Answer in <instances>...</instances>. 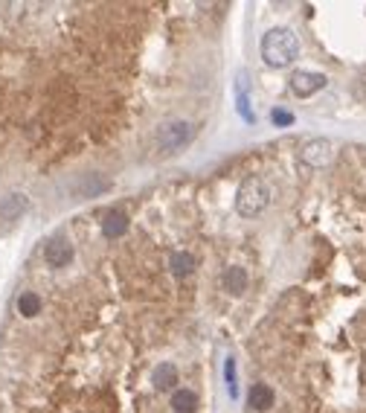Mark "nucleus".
Returning <instances> with one entry per match:
<instances>
[{"instance_id":"nucleus-1","label":"nucleus","mask_w":366,"mask_h":413,"mask_svg":"<svg viewBox=\"0 0 366 413\" xmlns=\"http://www.w3.org/2000/svg\"><path fill=\"white\" fill-rule=\"evenodd\" d=\"M297 56H300V41H297V35L291 30L276 27V30H271L262 38V59H264V64H271L276 70L279 67H291L297 61Z\"/></svg>"},{"instance_id":"nucleus-2","label":"nucleus","mask_w":366,"mask_h":413,"mask_svg":"<svg viewBox=\"0 0 366 413\" xmlns=\"http://www.w3.org/2000/svg\"><path fill=\"white\" fill-rule=\"evenodd\" d=\"M267 201H271V192H267V184L262 178L250 175V178L241 181V186L236 192V210H238V215L253 218V215H259L267 207Z\"/></svg>"},{"instance_id":"nucleus-3","label":"nucleus","mask_w":366,"mask_h":413,"mask_svg":"<svg viewBox=\"0 0 366 413\" xmlns=\"http://www.w3.org/2000/svg\"><path fill=\"white\" fill-rule=\"evenodd\" d=\"M192 126L186 123V119H172V123H163L160 128H157V137H154V143H157V152L160 155H178L183 145H189V140H192Z\"/></svg>"},{"instance_id":"nucleus-4","label":"nucleus","mask_w":366,"mask_h":413,"mask_svg":"<svg viewBox=\"0 0 366 413\" xmlns=\"http://www.w3.org/2000/svg\"><path fill=\"white\" fill-rule=\"evenodd\" d=\"M288 82H291V93L300 96V100H308V96L320 93L329 85V79L323 76V73H314V70H297Z\"/></svg>"},{"instance_id":"nucleus-5","label":"nucleus","mask_w":366,"mask_h":413,"mask_svg":"<svg viewBox=\"0 0 366 413\" xmlns=\"http://www.w3.org/2000/svg\"><path fill=\"white\" fill-rule=\"evenodd\" d=\"M300 160L311 169H323L329 160H331V143L326 137H314L303 145V152H300Z\"/></svg>"},{"instance_id":"nucleus-6","label":"nucleus","mask_w":366,"mask_h":413,"mask_svg":"<svg viewBox=\"0 0 366 413\" xmlns=\"http://www.w3.org/2000/svg\"><path fill=\"white\" fill-rule=\"evenodd\" d=\"M27 210H30V198L23 192H9V196L0 198V218L4 222H18Z\"/></svg>"},{"instance_id":"nucleus-7","label":"nucleus","mask_w":366,"mask_h":413,"mask_svg":"<svg viewBox=\"0 0 366 413\" xmlns=\"http://www.w3.org/2000/svg\"><path fill=\"white\" fill-rule=\"evenodd\" d=\"M70 259H73V245L64 239H53L50 245L44 248V262L50 265V268H64Z\"/></svg>"},{"instance_id":"nucleus-8","label":"nucleus","mask_w":366,"mask_h":413,"mask_svg":"<svg viewBox=\"0 0 366 413\" xmlns=\"http://www.w3.org/2000/svg\"><path fill=\"white\" fill-rule=\"evenodd\" d=\"M221 288L227 291V294H233V297H241L244 291H248V271H244L241 265H230V268H224Z\"/></svg>"},{"instance_id":"nucleus-9","label":"nucleus","mask_w":366,"mask_h":413,"mask_svg":"<svg viewBox=\"0 0 366 413\" xmlns=\"http://www.w3.org/2000/svg\"><path fill=\"white\" fill-rule=\"evenodd\" d=\"M128 230V218L122 215L119 210H108L105 215H102V233L108 236V239H116V236H122Z\"/></svg>"},{"instance_id":"nucleus-10","label":"nucleus","mask_w":366,"mask_h":413,"mask_svg":"<svg viewBox=\"0 0 366 413\" xmlns=\"http://www.w3.org/2000/svg\"><path fill=\"white\" fill-rule=\"evenodd\" d=\"M236 102H238V114H241V119L244 123H256V114L250 111V96H248V76H238V82H236Z\"/></svg>"},{"instance_id":"nucleus-11","label":"nucleus","mask_w":366,"mask_h":413,"mask_svg":"<svg viewBox=\"0 0 366 413\" xmlns=\"http://www.w3.org/2000/svg\"><path fill=\"white\" fill-rule=\"evenodd\" d=\"M195 256L189 253V251H175L172 256H169V268H172V274L175 277H189L192 271H195Z\"/></svg>"},{"instance_id":"nucleus-12","label":"nucleus","mask_w":366,"mask_h":413,"mask_svg":"<svg viewBox=\"0 0 366 413\" xmlns=\"http://www.w3.org/2000/svg\"><path fill=\"white\" fill-rule=\"evenodd\" d=\"M175 384H178V367L175 364H160V367L154 370V387L157 390H172L175 393Z\"/></svg>"},{"instance_id":"nucleus-13","label":"nucleus","mask_w":366,"mask_h":413,"mask_svg":"<svg viewBox=\"0 0 366 413\" xmlns=\"http://www.w3.org/2000/svg\"><path fill=\"white\" fill-rule=\"evenodd\" d=\"M250 407L253 410H271L274 407V390L267 384H253L250 387Z\"/></svg>"},{"instance_id":"nucleus-14","label":"nucleus","mask_w":366,"mask_h":413,"mask_svg":"<svg viewBox=\"0 0 366 413\" xmlns=\"http://www.w3.org/2000/svg\"><path fill=\"white\" fill-rule=\"evenodd\" d=\"M195 407H198V396H195L192 390L181 387V390L172 393V410L175 413H195Z\"/></svg>"},{"instance_id":"nucleus-15","label":"nucleus","mask_w":366,"mask_h":413,"mask_svg":"<svg viewBox=\"0 0 366 413\" xmlns=\"http://www.w3.org/2000/svg\"><path fill=\"white\" fill-rule=\"evenodd\" d=\"M18 311L23 314V318H35V314H41V297L35 294V291H23V294L18 297Z\"/></svg>"},{"instance_id":"nucleus-16","label":"nucleus","mask_w":366,"mask_h":413,"mask_svg":"<svg viewBox=\"0 0 366 413\" xmlns=\"http://www.w3.org/2000/svg\"><path fill=\"white\" fill-rule=\"evenodd\" d=\"M271 119H274V126H279V128L294 126V114H291V111H282V108H276V111L271 114Z\"/></svg>"},{"instance_id":"nucleus-17","label":"nucleus","mask_w":366,"mask_h":413,"mask_svg":"<svg viewBox=\"0 0 366 413\" xmlns=\"http://www.w3.org/2000/svg\"><path fill=\"white\" fill-rule=\"evenodd\" d=\"M224 378H227V387H230V396L236 399V361L233 358H227V367H224Z\"/></svg>"}]
</instances>
